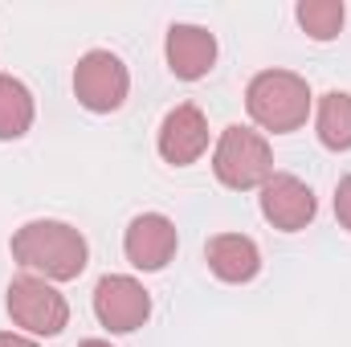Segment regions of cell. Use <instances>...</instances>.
Wrapping results in <instances>:
<instances>
[{
	"mask_svg": "<svg viewBox=\"0 0 351 347\" xmlns=\"http://www.w3.org/2000/svg\"><path fill=\"white\" fill-rule=\"evenodd\" d=\"M12 261L25 270V274H37L45 282H74L90 261V246L86 237L66 225V221H25L16 233H12Z\"/></svg>",
	"mask_w": 351,
	"mask_h": 347,
	"instance_id": "obj_1",
	"label": "cell"
},
{
	"mask_svg": "<svg viewBox=\"0 0 351 347\" xmlns=\"http://www.w3.org/2000/svg\"><path fill=\"white\" fill-rule=\"evenodd\" d=\"M311 106H315L311 82L302 74H294V70H262L245 86V110H250V119L262 131H274V135L298 131L311 119Z\"/></svg>",
	"mask_w": 351,
	"mask_h": 347,
	"instance_id": "obj_2",
	"label": "cell"
},
{
	"mask_svg": "<svg viewBox=\"0 0 351 347\" xmlns=\"http://www.w3.org/2000/svg\"><path fill=\"white\" fill-rule=\"evenodd\" d=\"M4 307H8V319L21 327V335H33V339H53L70 327L66 294L37 274H16L4 290Z\"/></svg>",
	"mask_w": 351,
	"mask_h": 347,
	"instance_id": "obj_3",
	"label": "cell"
},
{
	"mask_svg": "<svg viewBox=\"0 0 351 347\" xmlns=\"http://www.w3.org/2000/svg\"><path fill=\"white\" fill-rule=\"evenodd\" d=\"M213 176L233 188V192H250V188H262L265 180L274 176V152H269V139L254 127H241V123H229L213 147Z\"/></svg>",
	"mask_w": 351,
	"mask_h": 347,
	"instance_id": "obj_4",
	"label": "cell"
},
{
	"mask_svg": "<svg viewBox=\"0 0 351 347\" xmlns=\"http://www.w3.org/2000/svg\"><path fill=\"white\" fill-rule=\"evenodd\" d=\"M131 94V74L119 53L110 49H90L74 66V98L90 115H110L127 102Z\"/></svg>",
	"mask_w": 351,
	"mask_h": 347,
	"instance_id": "obj_5",
	"label": "cell"
},
{
	"mask_svg": "<svg viewBox=\"0 0 351 347\" xmlns=\"http://www.w3.org/2000/svg\"><path fill=\"white\" fill-rule=\"evenodd\" d=\"M94 319L110 335H131L152 319V294L131 274H102L94 286Z\"/></svg>",
	"mask_w": 351,
	"mask_h": 347,
	"instance_id": "obj_6",
	"label": "cell"
},
{
	"mask_svg": "<svg viewBox=\"0 0 351 347\" xmlns=\"http://www.w3.org/2000/svg\"><path fill=\"white\" fill-rule=\"evenodd\" d=\"M258 208H262V217L278 233H302L315 221L319 200H315V192H311L306 180H298V176H290V172H274L258 188Z\"/></svg>",
	"mask_w": 351,
	"mask_h": 347,
	"instance_id": "obj_7",
	"label": "cell"
},
{
	"mask_svg": "<svg viewBox=\"0 0 351 347\" xmlns=\"http://www.w3.org/2000/svg\"><path fill=\"white\" fill-rule=\"evenodd\" d=\"M176 250H180V233H176L172 217L164 213H139L123 233V254L143 274H160L176 258Z\"/></svg>",
	"mask_w": 351,
	"mask_h": 347,
	"instance_id": "obj_8",
	"label": "cell"
},
{
	"mask_svg": "<svg viewBox=\"0 0 351 347\" xmlns=\"http://www.w3.org/2000/svg\"><path fill=\"white\" fill-rule=\"evenodd\" d=\"M156 147L160 156L172 164V168H188L196 164L204 152H208V119L196 102H180L164 115L160 123V135H156Z\"/></svg>",
	"mask_w": 351,
	"mask_h": 347,
	"instance_id": "obj_9",
	"label": "cell"
},
{
	"mask_svg": "<svg viewBox=\"0 0 351 347\" xmlns=\"http://www.w3.org/2000/svg\"><path fill=\"white\" fill-rule=\"evenodd\" d=\"M164 58L180 82H200L217 66V37L204 25H172L164 37Z\"/></svg>",
	"mask_w": 351,
	"mask_h": 347,
	"instance_id": "obj_10",
	"label": "cell"
},
{
	"mask_svg": "<svg viewBox=\"0 0 351 347\" xmlns=\"http://www.w3.org/2000/svg\"><path fill=\"white\" fill-rule=\"evenodd\" d=\"M204 261H208V270H213L221 282H229V286L254 282V278L262 274V250H258V241L245 237V233H217V237H208Z\"/></svg>",
	"mask_w": 351,
	"mask_h": 347,
	"instance_id": "obj_11",
	"label": "cell"
},
{
	"mask_svg": "<svg viewBox=\"0 0 351 347\" xmlns=\"http://www.w3.org/2000/svg\"><path fill=\"white\" fill-rule=\"evenodd\" d=\"M315 135L327 152H351V94L327 90L315 106Z\"/></svg>",
	"mask_w": 351,
	"mask_h": 347,
	"instance_id": "obj_12",
	"label": "cell"
},
{
	"mask_svg": "<svg viewBox=\"0 0 351 347\" xmlns=\"http://www.w3.org/2000/svg\"><path fill=\"white\" fill-rule=\"evenodd\" d=\"M37 119V102H33V90L25 86L21 78L12 74H0V139H21L29 135Z\"/></svg>",
	"mask_w": 351,
	"mask_h": 347,
	"instance_id": "obj_13",
	"label": "cell"
},
{
	"mask_svg": "<svg viewBox=\"0 0 351 347\" xmlns=\"http://www.w3.org/2000/svg\"><path fill=\"white\" fill-rule=\"evenodd\" d=\"M294 16H298L302 33H306L311 41H335V37L343 33L348 8H343V0H302V4L294 8Z\"/></svg>",
	"mask_w": 351,
	"mask_h": 347,
	"instance_id": "obj_14",
	"label": "cell"
},
{
	"mask_svg": "<svg viewBox=\"0 0 351 347\" xmlns=\"http://www.w3.org/2000/svg\"><path fill=\"white\" fill-rule=\"evenodd\" d=\"M335 221L351 233V176H343L335 184Z\"/></svg>",
	"mask_w": 351,
	"mask_h": 347,
	"instance_id": "obj_15",
	"label": "cell"
},
{
	"mask_svg": "<svg viewBox=\"0 0 351 347\" xmlns=\"http://www.w3.org/2000/svg\"><path fill=\"white\" fill-rule=\"evenodd\" d=\"M0 347H41L33 335H21V331H0Z\"/></svg>",
	"mask_w": 351,
	"mask_h": 347,
	"instance_id": "obj_16",
	"label": "cell"
},
{
	"mask_svg": "<svg viewBox=\"0 0 351 347\" xmlns=\"http://www.w3.org/2000/svg\"><path fill=\"white\" fill-rule=\"evenodd\" d=\"M78 347H110V344H106V339H82Z\"/></svg>",
	"mask_w": 351,
	"mask_h": 347,
	"instance_id": "obj_17",
	"label": "cell"
}]
</instances>
